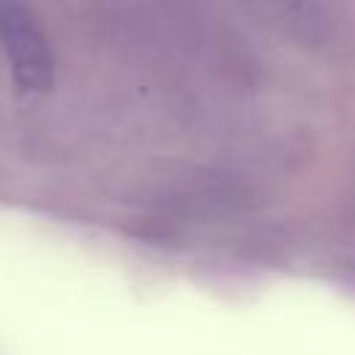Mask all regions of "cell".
<instances>
[{
  "label": "cell",
  "instance_id": "obj_1",
  "mask_svg": "<svg viewBox=\"0 0 355 355\" xmlns=\"http://www.w3.org/2000/svg\"><path fill=\"white\" fill-rule=\"evenodd\" d=\"M0 47L11 75L25 92H44L53 83L50 44L25 0H0Z\"/></svg>",
  "mask_w": 355,
  "mask_h": 355
}]
</instances>
